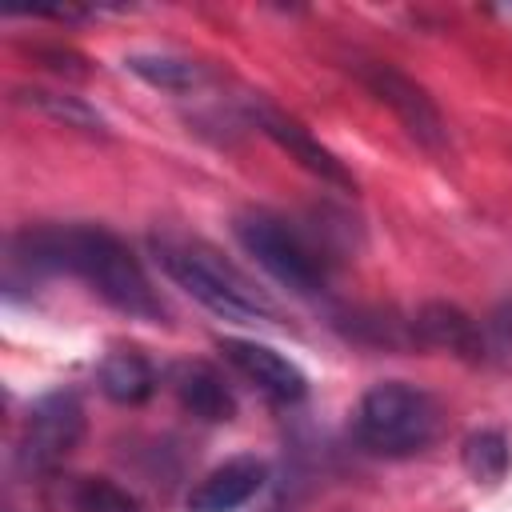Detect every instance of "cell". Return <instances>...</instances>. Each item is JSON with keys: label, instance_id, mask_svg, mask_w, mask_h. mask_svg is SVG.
Returning a JSON list of instances; mask_svg holds the SVG:
<instances>
[{"label": "cell", "instance_id": "cell-4", "mask_svg": "<svg viewBox=\"0 0 512 512\" xmlns=\"http://www.w3.org/2000/svg\"><path fill=\"white\" fill-rule=\"evenodd\" d=\"M232 228H236L240 248L280 288H288L292 296L312 300V296H320L328 288V264H324V256L308 244V236L292 220H284L276 212H264V208H252V212H240Z\"/></svg>", "mask_w": 512, "mask_h": 512}, {"label": "cell", "instance_id": "cell-13", "mask_svg": "<svg viewBox=\"0 0 512 512\" xmlns=\"http://www.w3.org/2000/svg\"><path fill=\"white\" fill-rule=\"evenodd\" d=\"M124 68L160 92H192L204 80V68L176 52H132L124 56Z\"/></svg>", "mask_w": 512, "mask_h": 512}, {"label": "cell", "instance_id": "cell-2", "mask_svg": "<svg viewBox=\"0 0 512 512\" xmlns=\"http://www.w3.org/2000/svg\"><path fill=\"white\" fill-rule=\"evenodd\" d=\"M160 272L188 292L196 304L232 324H280V304L256 288L232 260H224L208 240L184 232H156L148 240Z\"/></svg>", "mask_w": 512, "mask_h": 512}, {"label": "cell", "instance_id": "cell-5", "mask_svg": "<svg viewBox=\"0 0 512 512\" xmlns=\"http://www.w3.org/2000/svg\"><path fill=\"white\" fill-rule=\"evenodd\" d=\"M84 424H88V416H84V404L72 388L40 396L28 408L20 436H16V472H24V476L52 472L80 444Z\"/></svg>", "mask_w": 512, "mask_h": 512}, {"label": "cell", "instance_id": "cell-8", "mask_svg": "<svg viewBox=\"0 0 512 512\" xmlns=\"http://www.w3.org/2000/svg\"><path fill=\"white\" fill-rule=\"evenodd\" d=\"M252 120H256V128L280 148V152H288V160H296L304 172H312V176H320L324 184H332V188H352V172L336 160V152L332 148H324L300 120H292V116H284V112H276V108H268V104H256L252 108Z\"/></svg>", "mask_w": 512, "mask_h": 512}, {"label": "cell", "instance_id": "cell-11", "mask_svg": "<svg viewBox=\"0 0 512 512\" xmlns=\"http://www.w3.org/2000/svg\"><path fill=\"white\" fill-rule=\"evenodd\" d=\"M168 384H172L176 400L184 404V412H192V416H200V420H208V424L232 420V412H236V400H232L228 380H224L212 364H204V360H184V364H176Z\"/></svg>", "mask_w": 512, "mask_h": 512}, {"label": "cell", "instance_id": "cell-14", "mask_svg": "<svg viewBox=\"0 0 512 512\" xmlns=\"http://www.w3.org/2000/svg\"><path fill=\"white\" fill-rule=\"evenodd\" d=\"M16 100L28 104V108H36V112H44V116H52V120L64 124V128H76V132H88V136H104V132H108V120H104L88 100H80V96H72V92H56V88H20Z\"/></svg>", "mask_w": 512, "mask_h": 512}, {"label": "cell", "instance_id": "cell-16", "mask_svg": "<svg viewBox=\"0 0 512 512\" xmlns=\"http://www.w3.org/2000/svg\"><path fill=\"white\" fill-rule=\"evenodd\" d=\"M508 464H512V452H508L504 432L484 428V432H472V436L464 440V468H468L476 480L496 484V480L508 472Z\"/></svg>", "mask_w": 512, "mask_h": 512}, {"label": "cell", "instance_id": "cell-6", "mask_svg": "<svg viewBox=\"0 0 512 512\" xmlns=\"http://www.w3.org/2000/svg\"><path fill=\"white\" fill-rule=\"evenodd\" d=\"M356 72H360V84H364L380 104H388V108L396 112V120L404 124V132H408L416 144H424V148H432V152H440V148L448 144V124H444L436 100H432L412 76H404L400 68H392V64H384V60H364V64H356Z\"/></svg>", "mask_w": 512, "mask_h": 512}, {"label": "cell", "instance_id": "cell-9", "mask_svg": "<svg viewBox=\"0 0 512 512\" xmlns=\"http://www.w3.org/2000/svg\"><path fill=\"white\" fill-rule=\"evenodd\" d=\"M268 480V464L260 456H232L204 472L188 492V512H236L244 508Z\"/></svg>", "mask_w": 512, "mask_h": 512}, {"label": "cell", "instance_id": "cell-1", "mask_svg": "<svg viewBox=\"0 0 512 512\" xmlns=\"http://www.w3.org/2000/svg\"><path fill=\"white\" fill-rule=\"evenodd\" d=\"M12 260L32 272H68L104 304L132 320H164V300L152 288L136 252L100 224H36L12 236Z\"/></svg>", "mask_w": 512, "mask_h": 512}, {"label": "cell", "instance_id": "cell-12", "mask_svg": "<svg viewBox=\"0 0 512 512\" xmlns=\"http://www.w3.org/2000/svg\"><path fill=\"white\" fill-rule=\"evenodd\" d=\"M96 384H100V392L108 396V400H116V404H144L152 392H156V368H152V360L144 356V352H136V348H116V352H108L104 360H100V368H96Z\"/></svg>", "mask_w": 512, "mask_h": 512}, {"label": "cell", "instance_id": "cell-15", "mask_svg": "<svg viewBox=\"0 0 512 512\" xmlns=\"http://www.w3.org/2000/svg\"><path fill=\"white\" fill-rule=\"evenodd\" d=\"M64 504H68V512H144L140 500L128 488H120V484H112L104 476H76V480H68Z\"/></svg>", "mask_w": 512, "mask_h": 512}, {"label": "cell", "instance_id": "cell-3", "mask_svg": "<svg viewBox=\"0 0 512 512\" xmlns=\"http://www.w3.org/2000/svg\"><path fill=\"white\" fill-rule=\"evenodd\" d=\"M352 432L364 452L384 460H404L424 452L440 432V404L428 388L408 380L372 384L352 416Z\"/></svg>", "mask_w": 512, "mask_h": 512}, {"label": "cell", "instance_id": "cell-10", "mask_svg": "<svg viewBox=\"0 0 512 512\" xmlns=\"http://www.w3.org/2000/svg\"><path fill=\"white\" fill-rule=\"evenodd\" d=\"M412 340L428 344V348H444V352H456L464 360H476L484 356V336H480V324L456 308V304H424L416 316H412Z\"/></svg>", "mask_w": 512, "mask_h": 512}, {"label": "cell", "instance_id": "cell-7", "mask_svg": "<svg viewBox=\"0 0 512 512\" xmlns=\"http://www.w3.org/2000/svg\"><path fill=\"white\" fill-rule=\"evenodd\" d=\"M224 360L252 384L260 388L268 400L276 404H296L308 396V376L296 360H288L280 348L264 344V340H244V336H228L220 340Z\"/></svg>", "mask_w": 512, "mask_h": 512}]
</instances>
